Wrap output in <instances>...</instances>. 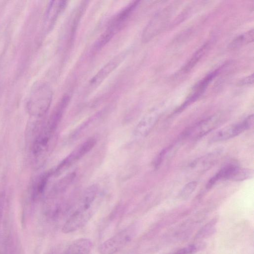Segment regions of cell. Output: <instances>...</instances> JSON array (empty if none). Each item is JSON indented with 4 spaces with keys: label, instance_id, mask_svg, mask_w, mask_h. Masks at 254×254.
<instances>
[{
    "label": "cell",
    "instance_id": "obj_1",
    "mask_svg": "<svg viewBox=\"0 0 254 254\" xmlns=\"http://www.w3.org/2000/svg\"><path fill=\"white\" fill-rule=\"evenodd\" d=\"M53 98V92L46 83H39L32 88L27 102V109L34 117L43 116L48 111Z\"/></svg>",
    "mask_w": 254,
    "mask_h": 254
},
{
    "label": "cell",
    "instance_id": "obj_2",
    "mask_svg": "<svg viewBox=\"0 0 254 254\" xmlns=\"http://www.w3.org/2000/svg\"><path fill=\"white\" fill-rule=\"evenodd\" d=\"M134 231L128 227L103 242L99 247L101 254H115L130 242L133 238Z\"/></svg>",
    "mask_w": 254,
    "mask_h": 254
},
{
    "label": "cell",
    "instance_id": "obj_3",
    "mask_svg": "<svg viewBox=\"0 0 254 254\" xmlns=\"http://www.w3.org/2000/svg\"><path fill=\"white\" fill-rule=\"evenodd\" d=\"M92 205L82 203L64 225L62 231L64 233L74 231L84 225L92 215Z\"/></svg>",
    "mask_w": 254,
    "mask_h": 254
},
{
    "label": "cell",
    "instance_id": "obj_4",
    "mask_svg": "<svg viewBox=\"0 0 254 254\" xmlns=\"http://www.w3.org/2000/svg\"><path fill=\"white\" fill-rule=\"evenodd\" d=\"M254 124V116L250 115L241 122L225 127L216 131L212 137V141H224L234 137L250 128Z\"/></svg>",
    "mask_w": 254,
    "mask_h": 254
},
{
    "label": "cell",
    "instance_id": "obj_5",
    "mask_svg": "<svg viewBox=\"0 0 254 254\" xmlns=\"http://www.w3.org/2000/svg\"><path fill=\"white\" fill-rule=\"evenodd\" d=\"M219 116L209 117L197 123L186 132L187 136L193 139L199 138L216 127L220 123Z\"/></svg>",
    "mask_w": 254,
    "mask_h": 254
},
{
    "label": "cell",
    "instance_id": "obj_6",
    "mask_svg": "<svg viewBox=\"0 0 254 254\" xmlns=\"http://www.w3.org/2000/svg\"><path fill=\"white\" fill-rule=\"evenodd\" d=\"M218 174L221 180L242 181L251 178L253 175V171L234 164H228L221 169Z\"/></svg>",
    "mask_w": 254,
    "mask_h": 254
},
{
    "label": "cell",
    "instance_id": "obj_7",
    "mask_svg": "<svg viewBox=\"0 0 254 254\" xmlns=\"http://www.w3.org/2000/svg\"><path fill=\"white\" fill-rule=\"evenodd\" d=\"M67 5L64 0H53L48 4L44 19V28L47 32L51 30L58 16Z\"/></svg>",
    "mask_w": 254,
    "mask_h": 254
},
{
    "label": "cell",
    "instance_id": "obj_8",
    "mask_svg": "<svg viewBox=\"0 0 254 254\" xmlns=\"http://www.w3.org/2000/svg\"><path fill=\"white\" fill-rule=\"evenodd\" d=\"M125 53H122L106 64L92 77L90 81V86L94 88L99 85L124 60Z\"/></svg>",
    "mask_w": 254,
    "mask_h": 254
},
{
    "label": "cell",
    "instance_id": "obj_9",
    "mask_svg": "<svg viewBox=\"0 0 254 254\" xmlns=\"http://www.w3.org/2000/svg\"><path fill=\"white\" fill-rule=\"evenodd\" d=\"M139 2V1H133L125 7L111 21L106 31L114 36L116 32L123 26Z\"/></svg>",
    "mask_w": 254,
    "mask_h": 254
},
{
    "label": "cell",
    "instance_id": "obj_10",
    "mask_svg": "<svg viewBox=\"0 0 254 254\" xmlns=\"http://www.w3.org/2000/svg\"><path fill=\"white\" fill-rule=\"evenodd\" d=\"M218 70H216L206 77L203 78L194 87L191 95L187 99V100L176 110V112H180L183 110L189 105L196 101L204 92L207 86L209 84L213 78L216 75Z\"/></svg>",
    "mask_w": 254,
    "mask_h": 254
},
{
    "label": "cell",
    "instance_id": "obj_11",
    "mask_svg": "<svg viewBox=\"0 0 254 254\" xmlns=\"http://www.w3.org/2000/svg\"><path fill=\"white\" fill-rule=\"evenodd\" d=\"M158 120V115L155 113L146 115L137 125L134 130V135L139 137L146 136L155 125Z\"/></svg>",
    "mask_w": 254,
    "mask_h": 254
},
{
    "label": "cell",
    "instance_id": "obj_12",
    "mask_svg": "<svg viewBox=\"0 0 254 254\" xmlns=\"http://www.w3.org/2000/svg\"><path fill=\"white\" fill-rule=\"evenodd\" d=\"M96 143V140L91 138L83 143L78 148L67 157L60 165L59 169L70 164L73 161L78 160L87 153L94 146Z\"/></svg>",
    "mask_w": 254,
    "mask_h": 254
},
{
    "label": "cell",
    "instance_id": "obj_13",
    "mask_svg": "<svg viewBox=\"0 0 254 254\" xmlns=\"http://www.w3.org/2000/svg\"><path fill=\"white\" fill-rule=\"evenodd\" d=\"M92 247V243L89 239L80 238L73 242L64 254H89Z\"/></svg>",
    "mask_w": 254,
    "mask_h": 254
},
{
    "label": "cell",
    "instance_id": "obj_14",
    "mask_svg": "<svg viewBox=\"0 0 254 254\" xmlns=\"http://www.w3.org/2000/svg\"><path fill=\"white\" fill-rule=\"evenodd\" d=\"M208 48V43L203 45L192 56L187 64L184 67L183 71L186 72L190 70L202 57Z\"/></svg>",
    "mask_w": 254,
    "mask_h": 254
},
{
    "label": "cell",
    "instance_id": "obj_15",
    "mask_svg": "<svg viewBox=\"0 0 254 254\" xmlns=\"http://www.w3.org/2000/svg\"><path fill=\"white\" fill-rule=\"evenodd\" d=\"M50 173H47L40 177L33 185L32 197L34 199L37 198L42 194L45 189Z\"/></svg>",
    "mask_w": 254,
    "mask_h": 254
},
{
    "label": "cell",
    "instance_id": "obj_16",
    "mask_svg": "<svg viewBox=\"0 0 254 254\" xmlns=\"http://www.w3.org/2000/svg\"><path fill=\"white\" fill-rule=\"evenodd\" d=\"M254 40L253 29L245 33L235 39L230 44L231 48H235L242 45L251 43Z\"/></svg>",
    "mask_w": 254,
    "mask_h": 254
},
{
    "label": "cell",
    "instance_id": "obj_17",
    "mask_svg": "<svg viewBox=\"0 0 254 254\" xmlns=\"http://www.w3.org/2000/svg\"><path fill=\"white\" fill-rule=\"evenodd\" d=\"M197 186L195 181H191L187 184L182 189L180 192V196L184 198L189 197L195 190Z\"/></svg>",
    "mask_w": 254,
    "mask_h": 254
},
{
    "label": "cell",
    "instance_id": "obj_18",
    "mask_svg": "<svg viewBox=\"0 0 254 254\" xmlns=\"http://www.w3.org/2000/svg\"><path fill=\"white\" fill-rule=\"evenodd\" d=\"M197 251V246L192 244L179 250L175 254H193Z\"/></svg>",
    "mask_w": 254,
    "mask_h": 254
},
{
    "label": "cell",
    "instance_id": "obj_19",
    "mask_svg": "<svg viewBox=\"0 0 254 254\" xmlns=\"http://www.w3.org/2000/svg\"><path fill=\"white\" fill-rule=\"evenodd\" d=\"M168 150V148H165L162 150L160 153L158 154L157 157L156 158V160L154 162V167L155 168H157L161 163L162 161V160L163 159L165 154L167 153V151Z\"/></svg>",
    "mask_w": 254,
    "mask_h": 254
},
{
    "label": "cell",
    "instance_id": "obj_20",
    "mask_svg": "<svg viewBox=\"0 0 254 254\" xmlns=\"http://www.w3.org/2000/svg\"><path fill=\"white\" fill-rule=\"evenodd\" d=\"M4 204V195L2 193H0V224L3 214V207Z\"/></svg>",
    "mask_w": 254,
    "mask_h": 254
},
{
    "label": "cell",
    "instance_id": "obj_21",
    "mask_svg": "<svg viewBox=\"0 0 254 254\" xmlns=\"http://www.w3.org/2000/svg\"><path fill=\"white\" fill-rule=\"evenodd\" d=\"M254 81V75L253 74L252 75L248 76L247 77L245 78V79H243L242 80L240 83L239 84L241 85H247V84H252L253 83Z\"/></svg>",
    "mask_w": 254,
    "mask_h": 254
}]
</instances>
